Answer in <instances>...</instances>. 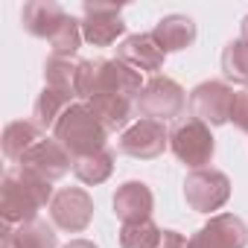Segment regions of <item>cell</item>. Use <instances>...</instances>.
Returning a JSON list of instances; mask_svg holds the SVG:
<instances>
[{"instance_id": "6da1fadb", "label": "cell", "mask_w": 248, "mask_h": 248, "mask_svg": "<svg viewBox=\"0 0 248 248\" xmlns=\"http://www.w3.org/2000/svg\"><path fill=\"white\" fill-rule=\"evenodd\" d=\"M53 187L50 181H41L24 170H9L0 184V216L6 225H24L38 219V210L53 202Z\"/></svg>"}, {"instance_id": "7a4b0ae2", "label": "cell", "mask_w": 248, "mask_h": 248, "mask_svg": "<svg viewBox=\"0 0 248 248\" xmlns=\"http://www.w3.org/2000/svg\"><path fill=\"white\" fill-rule=\"evenodd\" d=\"M53 138L67 149V155L76 161V158H85V155H93V152H102L105 149V140H108V129L91 114L88 105H70L62 120L56 123L53 129Z\"/></svg>"}, {"instance_id": "3957f363", "label": "cell", "mask_w": 248, "mask_h": 248, "mask_svg": "<svg viewBox=\"0 0 248 248\" xmlns=\"http://www.w3.org/2000/svg\"><path fill=\"white\" fill-rule=\"evenodd\" d=\"M170 149L187 167L204 170L210 164V158H213V135H210V126H207V123H202V120H196L193 114L175 120V126L170 129Z\"/></svg>"}, {"instance_id": "277c9868", "label": "cell", "mask_w": 248, "mask_h": 248, "mask_svg": "<svg viewBox=\"0 0 248 248\" xmlns=\"http://www.w3.org/2000/svg\"><path fill=\"white\" fill-rule=\"evenodd\" d=\"M184 105H187V96H184L181 85L170 76H152L138 96V111L146 120H158V123L175 120V117L181 120Z\"/></svg>"}, {"instance_id": "5b68a950", "label": "cell", "mask_w": 248, "mask_h": 248, "mask_svg": "<svg viewBox=\"0 0 248 248\" xmlns=\"http://www.w3.org/2000/svg\"><path fill=\"white\" fill-rule=\"evenodd\" d=\"M184 199L193 210L199 213H210V210H219L228 199H231V181L225 172L219 170H193L184 181Z\"/></svg>"}, {"instance_id": "8992f818", "label": "cell", "mask_w": 248, "mask_h": 248, "mask_svg": "<svg viewBox=\"0 0 248 248\" xmlns=\"http://www.w3.org/2000/svg\"><path fill=\"white\" fill-rule=\"evenodd\" d=\"M73 167V158L67 155V149L56 140V138H44L38 140L21 161H18V170L41 178V181H59L62 175H67Z\"/></svg>"}, {"instance_id": "52a82bcc", "label": "cell", "mask_w": 248, "mask_h": 248, "mask_svg": "<svg viewBox=\"0 0 248 248\" xmlns=\"http://www.w3.org/2000/svg\"><path fill=\"white\" fill-rule=\"evenodd\" d=\"M233 93L225 82H202L193 88L190 93V114L207 126H222L231 117V105H233Z\"/></svg>"}, {"instance_id": "ba28073f", "label": "cell", "mask_w": 248, "mask_h": 248, "mask_svg": "<svg viewBox=\"0 0 248 248\" xmlns=\"http://www.w3.org/2000/svg\"><path fill=\"white\" fill-rule=\"evenodd\" d=\"M50 216H53V225L56 228L70 231V233H79V231H85L91 225L93 202H91V196L82 187H64V190H59L53 196Z\"/></svg>"}, {"instance_id": "9c48e42d", "label": "cell", "mask_w": 248, "mask_h": 248, "mask_svg": "<svg viewBox=\"0 0 248 248\" xmlns=\"http://www.w3.org/2000/svg\"><path fill=\"white\" fill-rule=\"evenodd\" d=\"M167 146H170V132L164 129V123L146 120V117L120 135V152L129 158H140V161L158 158Z\"/></svg>"}, {"instance_id": "30bf717a", "label": "cell", "mask_w": 248, "mask_h": 248, "mask_svg": "<svg viewBox=\"0 0 248 248\" xmlns=\"http://www.w3.org/2000/svg\"><path fill=\"white\" fill-rule=\"evenodd\" d=\"M193 248H245L248 245V228L233 213L213 216L196 236H190Z\"/></svg>"}, {"instance_id": "8fae6325", "label": "cell", "mask_w": 248, "mask_h": 248, "mask_svg": "<svg viewBox=\"0 0 248 248\" xmlns=\"http://www.w3.org/2000/svg\"><path fill=\"white\" fill-rule=\"evenodd\" d=\"M85 21H82V35L93 47H108L117 41V35L126 32V24L120 18V6L108 3H85Z\"/></svg>"}, {"instance_id": "7c38bea8", "label": "cell", "mask_w": 248, "mask_h": 248, "mask_svg": "<svg viewBox=\"0 0 248 248\" xmlns=\"http://www.w3.org/2000/svg\"><path fill=\"white\" fill-rule=\"evenodd\" d=\"M143 76L140 70L129 67L126 62L120 59H102L99 62V79H96V93H120V96H129L138 99L143 91ZM93 93V96H96ZM91 96V99H93Z\"/></svg>"}, {"instance_id": "4fadbf2b", "label": "cell", "mask_w": 248, "mask_h": 248, "mask_svg": "<svg viewBox=\"0 0 248 248\" xmlns=\"http://www.w3.org/2000/svg\"><path fill=\"white\" fill-rule=\"evenodd\" d=\"M152 207H155V199L143 181H126L114 193V213L123 225L146 222L152 216Z\"/></svg>"}, {"instance_id": "5bb4252c", "label": "cell", "mask_w": 248, "mask_h": 248, "mask_svg": "<svg viewBox=\"0 0 248 248\" xmlns=\"http://www.w3.org/2000/svg\"><path fill=\"white\" fill-rule=\"evenodd\" d=\"M117 59L126 62L129 67L135 70H146V73H158L164 67V59L167 53L161 50V44L152 38V32H143V35H129L117 47Z\"/></svg>"}, {"instance_id": "9a60e30c", "label": "cell", "mask_w": 248, "mask_h": 248, "mask_svg": "<svg viewBox=\"0 0 248 248\" xmlns=\"http://www.w3.org/2000/svg\"><path fill=\"white\" fill-rule=\"evenodd\" d=\"M135 102L138 99L120 96V93H96L93 99H88V108H91V114L102 123L108 132H120V129L129 126Z\"/></svg>"}, {"instance_id": "2e32d148", "label": "cell", "mask_w": 248, "mask_h": 248, "mask_svg": "<svg viewBox=\"0 0 248 248\" xmlns=\"http://www.w3.org/2000/svg\"><path fill=\"white\" fill-rule=\"evenodd\" d=\"M24 30L35 38H53V32L67 21L64 9L59 3H50V0H32V3L24 6L21 12Z\"/></svg>"}, {"instance_id": "e0dca14e", "label": "cell", "mask_w": 248, "mask_h": 248, "mask_svg": "<svg viewBox=\"0 0 248 248\" xmlns=\"http://www.w3.org/2000/svg\"><path fill=\"white\" fill-rule=\"evenodd\" d=\"M152 38L161 44L164 53H175V50H184L196 41V24L187 15H167L155 24Z\"/></svg>"}, {"instance_id": "ac0fdd59", "label": "cell", "mask_w": 248, "mask_h": 248, "mask_svg": "<svg viewBox=\"0 0 248 248\" xmlns=\"http://www.w3.org/2000/svg\"><path fill=\"white\" fill-rule=\"evenodd\" d=\"M3 248H56V231L41 219L24 222L18 228L3 222Z\"/></svg>"}, {"instance_id": "d6986e66", "label": "cell", "mask_w": 248, "mask_h": 248, "mask_svg": "<svg viewBox=\"0 0 248 248\" xmlns=\"http://www.w3.org/2000/svg\"><path fill=\"white\" fill-rule=\"evenodd\" d=\"M38 140H44V138H41V129L35 126V123L15 120V123H9V126L3 129V155L9 161H21Z\"/></svg>"}, {"instance_id": "ffe728a7", "label": "cell", "mask_w": 248, "mask_h": 248, "mask_svg": "<svg viewBox=\"0 0 248 248\" xmlns=\"http://www.w3.org/2000/svg\"><path fill=\"white\" fill-rule=\"evenodd\" d=\"M70 108V96L56 91V88H44L32 105V123L38 129H56V123L62 120V114Z\"/></svg>"}, {"instance_id": "44dd1931", "label": "cell", "mask_w": 248, "mask_h": 248, "mask_svg": "<svg viewBox=\"0 0 248 248\" xmlns=\"http://www.w3.org/2000/svg\"><path fill=\"white\" fill-rule=\"evenodd\" d=\"M76 70H79V62L64 59V56H50L44 64L47 88H56L67 96H76Z\"/></svg>"}, {"instance_id": "7402d4cb", "label": "cell", "mask_w": 248, "mask_h": 248, "mask_svg": "<svg viewBox=\"0 0 248 248\" xmlns=\"http://www.w3.org/2000/svg\"><path fill=\"white\" fill-rule=\"evenodd\" d=\"M114 170V155L108 149L102 152H93V155H85V158H76L73 161V172L82 184H102Z\"/></svg>"}, {"instance_id": "603a6c76", "label": "cell", "mask_w": 248, "mask_h": 248, "mask_svg": "<svg viewBox=\"0 0 248 248\" xmlns=\"http://www.w3.org/2000/svg\"><path fill=\"white\" fill-rule=\"evenodd\" d=\"M161 236L164 231L152 219L132 222V225H123L120 231V248H161Z\"/></svg>"}, {"instance_id": "cb8c5ba5", "label": "cell", "mask_w": 248, "mask_h": 248, "mask_svg": "<svg viewBox=\"0 0 248 248\" xmlns=\"http://www.w3.org/2000/svg\"><path fill=\"white\" fill-rule=\"evenodd\" d=\"M222 73L236 85H248V44L231 41L222 53Z\"/></svg>"}, {"instance_id": "d4e9b609", "label": "cell", "mask_w": 248, "mask_h": 248, "mask_svg": "<svg viewBox=\"0 0 248 248\" xmlns=\"http://www.w3.org/2000/svg\"><path fill=\"white\" fill-rule=\"evenodd\" d=\"M82 21H73V18H67L56 32H53V38H50V47H53V56H64V59H70L76 50H79V44H82Z\"/></svg>"}, {"instance_id": "484cf974", "label": "cell", "mask_w": 248, "mask_h": 248, "mask_svg": "<svg viewBox=\"0 0 248 248\" xmlns=\"http://www.w3.org/2000/svg\"><path fill=\"white\" fill-rule=\"evenodd\" d=\"M99 62H79V70H76V96L82 99H91L96 93V79H99Z\"/></svg>"}, {"instance_id": "4316f807", "label": "cell", "mask_w": 248, "mask_h": 248, "mask_svg": "<svg viewBox=\"0 0 248 248\" xmlns=\"http://www.w3.org/2000/svg\"><path fill=\"white\" fill-rule=\"evenodd\" d=\"M239 132H248V91H236L233 93V105H231V117H228Z\"/></svg>"}, {"instance_id": "83f0119b", "label": "cell", "mask_w": 248, "mask_h": 248, "mask_svg": "<svg viewBox=\"0 0 248 248\" xmlns=\"http://www.w3.org/2000/svg\"><path fill=\"white\" fill-rule=\"evenodd\" d=\"M161 248H193V245H190V239H187L184 233H178V231H164Z\"/></svg>"}, {"instance_id": "f1b7e54d", "label": "cell", "mask_w": 248, "mask_h": 248, "mask_svg": "<svg viewBox=\"0 0 248 248\" xmlns=\"http://www.w3.org/2000/svg\"><path fill=\"white\" fill-rule=\"evenodd\" d=\"M64 248H96L93 242H88V239H73V242H67Z\"/></svg>"}, {"instance_id": "f546056e", "label": "cell", "mask_w": 248, "mask_h": 248, "mask_svg": "<svg viewBox=\"0 0 248 248\" xmlns=\"http://www.w3.org/2000/svg\"><path fill=\"white\" fill-rule=\"evenodd\" d=\"M239 41L248 44V15H245V21H242V35H239Z\"/></svg>"}]
</instances>
